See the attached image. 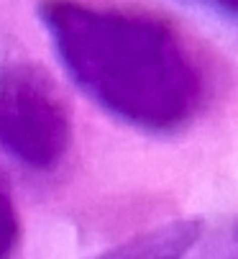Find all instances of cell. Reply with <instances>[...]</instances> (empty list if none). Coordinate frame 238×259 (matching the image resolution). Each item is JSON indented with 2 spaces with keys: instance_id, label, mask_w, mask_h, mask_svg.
<instances>
[{
  "instance_id": "obj_1",
  "label": "cell",
  "mask_w": 238,
  "mask_h": 259,
  "mask_svg": "<svg viewBox=\"0 0 238 259\" xmlns=\"http://www.w3.org/2000/svg\"><path fill=\"white\" fill-rule=\"evenodd\" d=\"M46 23L77 77L103 90L177 85L192 77L177 33L151 16L62 0L46 8Z\"/></svg>"
},
{
  "instance_id": "obj_2",
  "label": "cell",
  "mask_w": 238,
  "mask_h": 259,
  "mask_svg": "<svg viewBox=\"0 0 238 259\" xmlns=\"http://www.w3.org/2000/svg\"><path fill=\"white\" fill-rule=\"evenodd\" d=\"M200 3H205V6H210V8L220 11L223 16H228V18H235V21H238V0H200Z\"/></svg>"
}]
</instances>
